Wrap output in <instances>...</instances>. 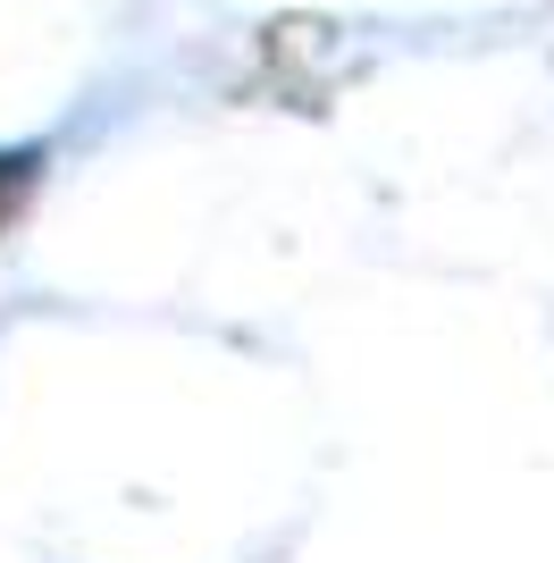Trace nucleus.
Instances as JSON below:
<instances>
[{"mask_svg":"<svg viewBox=\"0 0 554 563\" xmlns=\"http://www.w3.org/2000/svg\"><path fill=\"white\" fill-rule=\"evenodd\" d=\"M34 168H43V152H0V228L18 219L25 186H34Z\"/></svg>","mask_w":554,"mask_h":563,"instance_id":"f257e3e1","label":"nucleus"}]
</instances>
